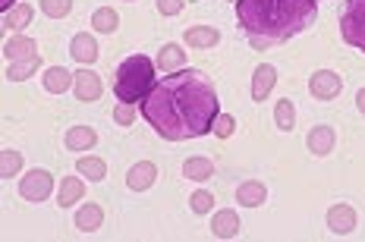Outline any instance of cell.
<instances>
[{
    "mask_svg": "<svg viewBox=\"0 0 365 242\" xmlns=\"http://www.w3.org/2000/svg\"><path fill=\"white\" fill-rule=\"evenodd\" d=\"M220 101L208 75L199 70L167 73L151 92L142 98V117L155 126L161 139L182 142L211 132Z\"/></svg>",
    "mask_w": 365,
    "mask_h": 242,
    "instance_id": "obj_1",
    "label": "cell"
},
{
    "mask_svg": "<svg viewBox=\"0 0 365 242\" xmlns=\"http://www.w3.org/2000/svg\"><path fill=\"white\" fill-rule=\"evenodd\" d=\"M318 16V0H240L237 19L252 48H271L306 32Z\"/></svg>",
    "mask_w": 365,
    "mask_h": 242,
    "instance_id": "obj_2",
    "label": "cell"
},
{
    "mask_svg": "<svg viewBox=\"0 0 365 242\" xmlns=\"http://www.w3.org/2000/svg\"><path fill=\"white\" fill-rule=\"evenodd\" d=\"M151 88H155V63L142 54L126 57L117 70V79H113V95H117L120 101L135 104V101H142Z\"/></svg>",
    "mask_w": 365,
    "mask_h": 242,
    "instance_id": "obj_3",
    "label": "cell"
},
{
    "mask_svg": "<svg viewBox=\"0 0 365 242\" xmlns=\"http://www.w3.org/2000/svg\"><path fill=\"white\" fill-rule=\"evenodd\" d=\"M340 35L346 44L365 51V0H346L340 13Z\"/></svg>",
    "mask_w": 365,
    "mask_h": 242,
    "instance_id": "obj_4",
    "label": "cell"
},
{
    "mask_svg": "<svg viewBox=\"0 0 365 242\" xmlns=\"http://www.w3.org/2000/svg\"><path fill=\"white\" fill-rule=\"evenodd\" d=\"M54 189V177L48 170H29L26 179H19V195L26 201H44Z\"/></svg>",
    "mask_w": 365,
    "mask_h": 242,
    "instance_id": "obj_5",
    "label": "cell"
},
{
    "mask_svg": "<svg viewBox=\"0 0 365 242\" xmlns=\"http://www.w3.org/2000/svg\"><path fill=\"white\" fill-rule=\"evenodd\" d=\"M309 92L318 98V101H334L340 92H344V79L331 70H318L309 79Z\"/></svg>",
    "mask_w": 365,
    "mask_h": 242,
    "instance_id": "obj_6",
    "label": "cell"
},
{
    "mask_svg": "<svg viewBox=\"0 0 365 242\" xmlns=\"http://www.w3.org/2000/svg\"><path fill=\"white\" fill-rule=\"evenodd\" d=\"M4 57L10 60V63H26V60H41V54H38V44H35V38H26V35H13L10 41L4 44Z\"/></svg>",
    "mask_w": 365,
    "mask_h": 242,
    "instance_id": "obj_7",
    "label": "cell"
},
{
    "mask_svg": "<svg viewBox=\"0 0 365 242\" xmlns=\"http://www.w3.org/2000/svg\"><path fill=\"white\" fill-rule=\"evenodd\" d=\"M328 230L334 236H346V233L356 230V211L349 205H334L328 211Z\"/></svg>",
    "mask_w": 365,
    "mask_h": 242,
    "instance_id": "obj_8",
    "label": "cell"
},
{
    "mask_svg": "<svg viewBox=\"0 0 365 242\" xmlns=\"http://www.w3.org/2000/svg\"><path fill=\"white\" fill-rule=\"evenodd\" d=\"M155 179H158V167L151 161H139L126 173V186L133 189V192H145V189L155 186Z\"/></svg>",
    "mask_w": 365,
    "mask_h": 242,
    "instance_id": "obj_9",
    "label": "cell"
},
{
    "mask_svg": "<svg viewBox=\"0 0 365 242\" xmlns=\"http://www.w3.org/2000/svg\"><path fill=\"white\" fill-rule=\"evenodd\" d=\"M240 230H242V223H240V214L237 211H217L215 214V221H211V233H215V239H233V236H240Z\"/></svg>",
    "mask_w": 365,
    "mask_h": 242,
    "instance_id": "obj_10",
    "label": "cell"
},
{
    "mask_svg": "<svg viewBox=\"0 0 365 242\" xmlns=\"http://www.w3.org/2000/svg\"><path fill=\"white\" fill-rule=\"evenodd\" d=\"M76 98L79 101H95V98H101V75H95L91 70H79L76 73Z\"/></svg>",
    "mask_w": 365,
    "mask_h": 242,
    "instance_id": "obj_11",
    "label": "cell"
},
{
    "mask_svg": "<svg viewBox=\"0 0 365 242\" xmlns=\"http://www.w3.org/2000/svg\"><path fill=\"white\" fill-rule=\"evenodd\" d=\"M334 142H337V135H334L331 126H315V130L309 132L306 145H309V151L315 157H324V154H331L334 151Z\"/></svg>",
    "mask_w": 365,
    "mask_h": 242,
    "instance_id": "obj_12",
    "label": "cell"
},
{
    "mask_svg": "<svg viewBox=\"0 0 365 242\" xmlns=\"http://www.w3.org/2000/svg\"><path fill=\"white\" fill-rule=\"evenodd\" d=\"M70 54H73V60H79L82 66L95 63L98 60V41L88 32H79L73 38V44H70Z\"/></svg>",
    "mask_w": 365,
    "mask_h": 242,
    "instance_id": "obj_13",
    "label": "cell"
},
{
    "mask_svg": "<svg viewBox=\"0 0 365 242\" xmlns=\"http://www.w3.org/2000/svg\"><path fill=\"white\" fill-rule=\"evenodd\" d=\"M274 82H277V70H274L271 63L255 66V75H252V98L255 101H264V98L271 95Z\"/></svg>",
    "mask_w": 365,
    "mask_h": 242,
    "instance_id": "obj_14",
    "label": "cell"
},
{
    "mask_svg": "<svg viewBox=\"0 0 365 242\" xmlns=\"http://www.w3.org/2000/svg\"><path fill=\"white\" fill-rule=\"evenodd\" d=\"M101 223H104V211L101 205H82L79 211H76V230H82V233H95V230H101Z\"/></svg>",
    "mask_w": 365,
    "mask_h": 242,
    "instance_id": "obj_15",
    "label": "cell"
},
{
    "mask_svg": "<svg viewBox=\"0 0 365 242\" xmlns=\"http://www.w3.org/2000/svg\"><path fill=\"white\" fill-rule=\"evenodd\" d=\"M264 199H268V189H264V183H258V179H246V183L237 189V201L246 208L264 205Z\"/></svg>",
    "mask_w": 365,
    "mask_h": 242,
    "instance_id": "obj_16",
    "label": "cell"
},
{
    "mask_svg": "<svg viewBox=\"0 0 365 242\" xmlns=\"http://www.w3.org/2000/svg\"><path fill=\"white\" fill-rule=\"evenodd\" d=\"M73 82H76V73L63 70V66H51V70H44V88H48L51 95H63Z\"/></svg>",
    "mask_w": 365,
    "mask_h": 242,
    "instance_id": "obj_17",
    "label": "cell"
},
{
    "mask_svg": "<svg viewBox=\"0 0 365 242\" xmlns=\"http://www.w3.org/2000/svg\"><path fill=\"white\" fill-rule=\"evenodd\" d=\"M182 38H186L189 48H215V44L220 41V32L211 26H192L182 32Z\"/></svg>",
    "mask_w": 365,
    "mask_h": 242,
    "instance_id": "obj_18",
    "label": "cell"
},
{
    "mask_svg": "<svg viewBox=\"0 0 365 242\" xmlns=\"http://www.w3.org/2000/svg\"><path fill=\"white\" fill-rule=\"evenodd\" d=\"M158 66H161L164 73H180L182 66H186V54H182L180 44H164V48L158 51Z\"/></svg>",
    "mask_w": 365,
    "mask_h": 242,
    "instance_id": "obj_19",
    "label": "cell"
},
{
    "mask_svg": "<svg viewBox=\"0 0 365 242\" xmlns=\"http://www.w3.org/2000/svg\"><path fill=\"white\" fill-rule=\"evenodd\" d=\"M211 173H215V164L208 161V157H189L186 164H182V177L192 179V183H205V179H211Z\"/></svg>",
    "mask_w": 365,
    "mask_h": 242,
    "instance_id": "obj_20",
    "label": "cell"
},
{
    "mask_svg": "<svg viewBox=\"0 0 365 242\" xmlns=\"http://www.w3.org/2000/svg\"><path fill=\"white\" fill-rule=\"evenodd\" d=\"M86 195V183L76 177H63V183H60V195H57V205L60 208H70L76 201Z\"/></svg>",
    "mask_w": 365,
    "mask_h": 242,
    "instance_id": "obj_21",
    "label": "cell"
},
{
    "mask_svg": "<svg viewBox=\"0 0 365 242\" xmlns=\"http://www.w3.org/2000/svg\"><path fill=\"white\" fill-rule=\"evenodd\" d=\"M95 142H98V135H95V130H88V126H73V130L66 132V148L70 151H88Z\"/></svg>",
    "mask_w": 365,
    "mask_h": 242,
    "instance_id": "obj_22",
    "label": "cell"
},
{
    "mask_svg": "<svg viewBox=\"0 0 365 242\" xmlns=\"http://www.w3.org/2000/svg\"><path fill=\"white\" fill-rule=\"evenodd\" d=\"M32 6L29 4H16L13 10L4 13V28H13V32H19V28H26L29 22H32Z\"/></svg>",
    "mask_w": 365,
    "mask_h": 242,
    "instance_id": "obj_23",
    "label": "cell"
},
{
    "mask_svg": "<svg viewBox=\"0 0 365 242\" xmlns=\"http://www.w3.org/2000/svg\"><path fill=\"white\" fill-rule=\"evenodd\" d=\"M274 123H277V130H284V132H290L296 126V107H293L290 98H280V101L274 104Z\"/></svg>",
    "mask_w": 365,
    "mask_h": 242,
    "instance_id": "obj_24",
    "label": "cell"
},
{
    "mask_svg": "<svg viewBox=\"0 0 365 242\" xmlns=\"http://www.w3.org/2000/svg\"><path fill=\"white\" fill-rule=\"evenodd\" d=\"M76 170H79L82 177H88L91 183L108 177V164H104L101 157H79V161H76Z\"/></svg>",
    "mask_w": 365,
    "mask_h": 242,
    "instance_id": "obj_25",
    "label": "cell"
},
{
    "mask_svg": "<svg viewBox=\"0 0 365 242\" xmlns=\"http://www.w3.org/2000/svg\"><path fill=\"white\" fill-rule=\"evenodd\" d=\"M117 26H120V16L110 6H101V10H95V16H91V28H98V32H104V35L117 32Z\"/></svg>",
    "mask_w": 365,
    "mask_h": 242,
    "instance_id": "obj_26",
    "label": "cell"
},
{
    "mask_svg": "<svg viewBox=\"0 0 365 242\" xmlns=\"http://www.w3.org/2000/svg\"><path fill=\"white\" fill-rule=\"evenodd\" d=\"M19 170H22V154L19 151H10V148L0 151V177L10 179L13 173H19Z\"/></svg>",
    "mask_w": 365,
    "mask_h": 242,
    "instance_id": "obj_27",
    "label": "cell"
},
{
    "mask_svg": "<svg viewBox=\"0 0 365 242\" xmlns=\"http://www.w3.org/2000/svg\"><path fill=\"white\" fill-rule=\"evenodd\" d=\"M38 63H41V60H26V63H10V70H6V79H10V82H26V79H32L35 70H38Z\"/></svg>",
    "mask_w": 365,
    "mask_h": 242,
    "instance_id": "obj_28",
    "label": "cell"
},
{
    "mask_svg": "<svg viewBox=\"0 0 365 242\" xmlns=\"http://www.w3.org/2000/svg\"><path fill=\"white\" fill-rule=\"evenodd\" d=\"M70 10H73V0H41V13L51 19L70 16Z\"/></svg>",
    "mask_w": 365,
    "mask_h": 242,
    "instance_id": "obj_29",
    "label": "cell"
},
{
    "mask_svg": "<svg viewBox=\"0 0 365 242\" xmlns=\"http://www.w3.org/2000/svg\"><path fill=\"white\" fill-rule=\"evenodd\" d=\"M211 130H215L217 139H230L233 130H237V120H233L230 113H217V117H215V126H211Z\"/></svg>",
    "mask_w": 365,
    "mask_h": 242,
    "instance_id": "obj_30",
    "label": "cell"
},
{
    "mask_svg": "<svg viewBox=\"0 0 365 242\" xmlns=\"http://www.w3.org/2000/svg\"><path fill=\"white\" fill-rule=\"evenodd\" d=\"M189 208H192L195 214H208V211L215 208V195L199 189V192H192V199H189Z\"/></svg>",
    "mask_w": 365,
    "mask_h": 242,
    "instance_id": "obj_31",
    "label": "cell"
},
{
    "mask_svg": "<svg viewBox=\"0 0 365 242\" xmlns=\"http://www.w3.org/2000/svg\"><path fill=\"white\" fill-rule=\"evenodd\" d=\"M113 120H117L120 126H129L135 120V104H129V101H120L117 107H113Z\"/></svg>",
    "mask_w": 365,
    "mask_h": 242,
    "instance_id": "obj_32",
    "label": "cell"
},
{
    "mask_svg": "<svg viewBox=\"0 0 365 242\" xmlns=\"http://www.w3.org/2000/svg\"><path fill=\"white\" fill-rule=\"evenodd\" d=\"M182 4H186V0H158V10H161L164 16H177L182 10Z\"/></svg>",
    "mask_w": 365,
    "mask_h": 242,
    "instance_id": "obj_33",
    "label": "cell"
},
{
    "mask_svg": "<svg viewBox=\"0 0 365 242\" xmlns=\"http://www.w3.org/2000/svg\"><path fill=\"white\" fill-rule=\"evenodd\" d=\"M356 104H359V110H362V117H365V88L356 95Z\"/></svg>",
    "mask_w": 365,
    "mask_h": 242,
    "instance_id": "obj_34",
    "label": "cell"
},
{
    "mask_svg": "<svg viewBox=\"0 0 365 242\" xmlns=\"http://www.w3.org/2000/svg\"><path fill=\"white\" fill-rule=\"evenodd\" d=\"M13 6H16V0H0V10H4V13L13 10Z\"/></svg>",
    "mask_w": 365,
    "mask_h": 242,
    "instance_id": "obj_35",
    "label": "cell"
},
{
    "mask_svg": "<svg viewBox=\"0 0 365 242\" xmlns=\"http://www.w3.org/2000/svg\"><path fill=\"white\" fill-rule=\"evenodd\" d=\"M126 4H129V0H126Z\"/></svg>",
    "mask_w": 365,
    "mask_h": 242,
    "instance_id": "obj_36",
    "label": "cell"
}]
</instances>
